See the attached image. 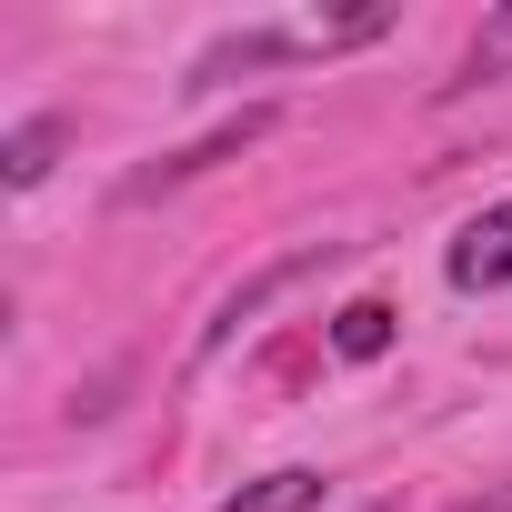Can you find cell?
Returning <instances> with one entry per match:
<instances>
[{"label":"cell","mask_w":512,"mask_h":512,"mask_svg":"<svg viewBox=\"0 0 512 512\" xmlns=\"http://www.w3.org/2000/svg\"><path fill=\"white\" fill-rule=\"evenodd\" d=\"M512 71V11H492L482 31H472V51H462V71L442 81V91H482V81H502Z\"/></svg>","instance_id":"cell-7"},{"label":"cell","mask_w":512,"mask_h":512,"mask_svg":"<svg viewBox=\"0 0 512 512\" xmlns=\"http://www.w3.org/2000/svg\"><path fill=\"white\" fill-rule=\"evenodd\" d=\"M61 141H71V121H51V111H41V121H21L11 141H0V181H11V191H41V181H51V161H61Z\"/></svg>","instance_id":"cell-4"},{"label":"cell","mask_w":512,"mask_h":512,"mask_svg":"<svg viewBox=\"0 0 512 512\" xmlns=\"http://www.w3.org/2000/svg\"><path fill=\"white\" fill-rule=\"evenodd\" d=\"M502 282H512V201H492L452 241V292H502Z\"/></svg>","instance_id":"cell-3"},{"label":"cell","mask_w":512,"mask_h":512,"mask_svg":"<svg viewBox=\"0 0 512 512\" xmlns=\"http://www.w3.org/2000/svg\"><path fill=\"white\" fill-rule=\"evenodd\" d=\"M342 251H352V241H302L292 262H272V272H251V282H241V292H231V302H221V312L201 322V342H191V352H201V362H211V352H231V342H241L251 322H262V312L282 302V292H302V282H312L322 262H342Z\"/></svg>","instance_id":"cell-1"},{"label":"cell","mask_w":512,"mask_h":512,"mask_svg":"<svg viewBox=\"0 0 512 512\" xmlns=\"http://www.w3.org/2000/svg\"><path fill=\"white\" fill-rule=\"evenodd\" d=\"M462 512H512V482H492V492H472Z\"/></svg>","instance_id":"cell-8"},{"label":"cell","mask_w":512,"mask_h":512,"mask_svg":"<svg viewBox=\"0 0 512 512\" xmlns=\"http://www.w3.org/2000/svg\"><path fill=\"white\" fill-rule=\"evenodd\" d=\"M322 492H332V482L292 462V472H262V482H241V492H231L221 512H322Z\"/></svg>","instance_id":"cell-5"},{"label":"cell","mask_w":512,"mask_h":512,"mask_svg":"<svg viewBox=\"0 0 512 512\" xmlns=\"http://www.w3.org/2000/svg\"><path fill=\"white\" fill-rule=\"evenodd\" d=\"M272 131V111H241V121H221V131H201L191 151H171V161H151V171H131L121 181V201H151V191H171V181H201V171H221V161H241L251 141Z\"/></svg>","instance_id":"cell-2"},{"label":"cell","mask_w":512,"mask_h":512,"mask_svg":"<svg viewBox=\"0 0 512 512\" xmlns=\"http://www.w3.org/2000/svg\"><path fill=\"white\" fill-rule=\"evenodd\" d=\"M332 352L342 362H382L392 352V302H342L332 312Z\"/></svg>","instance_id":"cell-6"}]
</instances>
